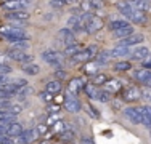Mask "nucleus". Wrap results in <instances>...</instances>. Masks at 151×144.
<instances>
[{
    "instance_id": "obj_22",
    "label": "nucleus",
    "mask_w": 151,
    "mask_h": 144,
    "mask_svg": "<svg viewBox=\"0 0 151 144\" xmlns=\"http://www.w3.org/2000/svg\"><path fill=\"white\" fill-rule=\"evenodd\" d=\"M130 46H125V45H117L114 46L113 50H111V55H113V58H122V56H127L130 55Z\"/></svg>"
},
{
    "instance_id": "obj_26",
    "label": "nucleus",
    "mask_w": 151,
    "mask_h": 144,
    "mask_svg": "<svg viewBox=\"0 0 151 144\" xmlns=\"http://www.w3.org/2000/svg\"><path fill=\"white\" fill-rule=\"evenodd\" d=\"M84 90H85V95L88 96L90 99H96V95H98V86L96 85H93L92 82L90 83H85V86H84Z\"/></svg>"
},
{
    "instance_id": "obj_33",
    "label": "nucleus",
    "mask_w": 151,
    "mask_h": 144,
    "mask_svg": "<svg viewBox=\"0 0 151 144\" xmlns=\"http://www.w3.org/2000/svg\"><path fill=\"white\" fill-rule=\"evenodd\" d=\"M124 26H129V23L125 19H114V21H111V23H109V29H111V31H117V29H121Z\"/></svg>"
},
{
    "instance_id": "obj_51",
    "label": "nucleus",
    "mask_w": 151,
    "mask_h": 144,
    "mask_svg": "<svg viewBox=\"0 0 151 144\" xmlns=\"http://www.w3.org/2000/svg\"><path fill=\"white\" fill-rule=\"evenodd\" d=\"M10 82V77H6L5 74H0V85H3V83H8Z\"/></svg>"
},
{
    "instance_id": "obj_34",
    "label": "nucleus",
    "mask_w": 151,
    "mask_h": 144,
    "mask_svg": "<svg viewBox=\"0 0 151 144\" xmlns=\"http://www.w3.org/2000/svg\"><path fill=\"white\" fill-rule=\"evenodd\" d=\"M114 69L121 71V72H125V71H130L132 69V64L129 63V61H119V63L114 64Z\"/></svg>"
},
{
    "instance_id": "obj_28",
    "label": "nucleus",
    "mask_w": 151,
    "mask_h": 144,
    "mask_svg": "<svg viewBox=\"0 0 151 144\" xmlns=\"http://www.w3.org/2000/svg\"><path fill=\"white\" fill-rule=\"evenodd\" d=\"M84 48V46L81 45V43H71V45H68L66 48H64V55L66 56H73V55H76V53H79L81 50Z\"/></svg>"
},
{
    "instance_id": "obj_13",
    "label": "nucleus",
    "mask_w": 151,
    "mask_h": 144,
    "mask_svg": "<svg viewBox=\"0 0 151 144\" xmlns=\"http://www.w3.org/2000/svg\"><path fill=\"white\" fill-rule=\"evenodd\" d=\"M142 98V90L137 88V86H129L127 90L124 91V99L132 103V101H138Z\"/></svg>"
},
{
    "instance_id": "obj_58",
    "label": "nucleus",
    "mask_w": 151,
    "mask_h": 144,
    "mask_svg": "<svg viewBox=\"0 0 151 144\" xmlns=\"http://www.w3.org/2000/svg\"><path fill=\"white\" fill-rule=\"evenodd\" d=\"M150 8H151V0H150Z\"/></svg>"
},
{
    "instance_id": "obj_55",
    "label": "nucleus",
    "mask_w": 151,
    "mask_h": 144,
    "mask_svg": "<svg viewBox=\"0 0 151 144\" xmlns=\"http://www.w3.org/2000/svg\"><path fill=\"white\" fill-rule=\"evenodd\" d=\"M77 0H66V3H76Z\"/></svg>"
},
{
    "instance_id": "obj_36",
    "label": "nucleus",
    "mask_w": 151,
    "mask_h": 144,
    "mask_svg": "<svg viewBox=\"0 0 151 144\" xmlns=\"http://www.w3.org/2000/svg\"><path fill=\"white\" fill-rule=\"evenodd\" d=\"M61 141H73L74 139V130L73 128H66V131L60 135Z\"/></svg>"
},
{
    "instance_id": "obj_57",
    "label": "nucleus",
    "mask_w": 151,
    "mask_h": 144,
    "mask_svg": "<svg viewBox=\"0 0 151 144\" xmlns=\"http://www.w3.org/2000/svg\"><path fill=\"white\" fill-rule=\"evenodd\" d=\"M39 144H50V143H48V141H40Z\"/></svg>"
},
{
    "instance_id": "obj_4",
    "label": "nucleus",
    "mask_w": 151,
    "mask_h": 144,
    "mask_svg": "<svg viewBox=\"0 0 151 144\" xmlns=\"http://www.w3.org/2000/svg\"><path fill=\"white\" fill-rule=\"evenodd\" d=\"M42 59L45 61L47 64H50V66H61L63 64V55L58 51H53V50H47V51L42 53Z\"/></svg>"
},
{
    "instance_id": "obj_9",
    "label": "nucleus",
    "mask_w": 151,
    "mask_h": 144,
    "mask_svg": "<svg viewBox=\"0 0 151 144\" xmlns=\"http://www.w3.org/2000/svg\"><path fill=\"white\" fill-rule=\"evenodd\" d=\"M66 26L71 29L73 32H79V31H84V24H82V19H81V14H73L69 16Z\"/></svg>"
},
{
    "instance_id": "obj_20",
    "label": "nucleus",
    "mask_w": 151,
    "mask_h": 144,
    "mask_svg": "<svg viewBox=\"0 0 151 144\" xmlns=\"http://www.w3.org/2000/svg\"><path fill=\"white\" fill-rule=\"evenodd\" d=\"M134 10L138 11H148L150 10V0H127Z\"/></svg>"
},
{
    "instance_id": "obj_42",
    "label": "nucleus",
    "mask_w": 151,
    "mask_h": 144,
    "mask_svg": "<svg viewBox=\"0 0 151 144\" xmlns=\"http://www.w3.org/2000/svg\"><path fill=\"white\" fill-rule=\"evenodd\" d=\"M35 130H37L39 136H45V135H48V125H47V123H40Z\"/></svg>"
},
{
    "instance_id": "obj_46",
    "label": "nucleus",
    "mask_w": 151,
    "mask_h": 144,
    "mask_svg": "<svg viewBox=\"0 0 151 144\" xmlns=\"http://www.w3.org/2000/svg\"><path fill=\"white\" fill-rule=\"evenodd\" d=\"M0 144H15V141H12V138L10 136H3V135H0Z\"/></svg>"
},
{
    "instance_id": "obj_35",
    "label": "nucleus",
    "mask_w": 151,
    "mask_h": 144,
    "mask_svg": "<svg viewBox=\"0 0 151 144\" xmlns=\"http://www.w3.org/2000/svg\"><path fill=\"white\" fill-rule=\"evenodd\" d=\"M79 10H81L82 13H90L92 11L90 0H81V2H79Z\"/></svg>"
},
{
    "instance_id": "obj_23",
    "label": "nucleus",
    "mask_w": 151,
    "mask_h": 144,
    "mask_svg": "<svg viewBox=\"0 0 151 144\" xmlns=\"http://www.w3.org/2000/svg\"><path fill=\"white\" fill-rule=\"evenodd\" d=\"M6 18L12 21H27L31 18V14L27 11H24V10H19V11H12L6 14Z\"/></svg>"
},
{
    "instance_id": "obj_38",
    "label": "nucleus",
    "mask_w": 151,
    "mask_h": 144,
    "mask_svg": "<svg viewBox=\"0 0 151 144\" xmlns=\"http://www.w3.org/2000/svg\"><path fill=\"white\" fill-rule=\"evenodd\" d=\"M109 93L106 91V90H100L98 95H96V101H100V103H108L109 101Z\"/></svg>"
},
{
    "instance_id": "obj_18",
    "label": "nucleus",
    "mask_w": 151,
    "mask_h": 144,
    "mask_svg": "<svg viewBox=\"0 0 151 144\" xmlns=\"http://www.w3.org/2000/svg\"><path fill=\"white\" fill-rule=\"evenodd\" d=\"M95 58H96V63H98L100 66H105V64H108L113 59V55H111V50H101L100 53L95 55Z\"/></svg>"
},
{
    "instance_id": "obj_50",
    "label": "nucleus",
    "mask_w": 151,
    "mask_h": 144,
    "mask_svg": "<svg viewBox=\"0 0 151 144\" xmlns=\"http://www.w3.org/2000/svg\"><path fill=\"white\" fill-rule=\"evenodd\" d=\"M88 110L92 112V117H93V118H98V117H100V115H98V110H96L93 106H88Z\"/></svg>"
},
{
    "instance_id": "obj_47",
    "label": "nucleus",
    "mask_w": 151,
    "mask_h": 144,
    "mask_svg": "<svg viewBox=\"0 0 151 144\" xmlns=\"http://www.w3.org/2000/svg\"><path fill=\"white\" fill-rule=\"evenodd\" d=\"M12 72V67L8 66V64H0V74H10Z\"/></svg>"
},
{
    "instance_id": "obj_52",
    "label": "nucleus",
    "mask_w": 151,
    "mask_h": 144,
    "mask_svg": "<svg viewBox=\"0 0 151 144\" xmlns=\"http://www.w3.org/2000/svg\"><path fill=\"white\" fill-rule=\"evenodd\" d=\"M55 75H56V77H58V78H64V77H66V71H56L55 72Z\"/></svg>"
},
{
    "instance_id": "obj_49",
    "label": "nucleus",
    "mask_w": 151,
    "mask_h": 144,
    "mask_svg": "<svg viewBox=\"0 0 151 144\" xmlns=\"http://www.w3.org/2000/svg\"><path fill=\"white\" fill-rule=\"evenodd\" d=\"M142 96H143L146 101H148V103H151V88L145 90V91H142Z\"/></svg>"
},
{
    "instance_id": "obj_17",
    "label": "nucleus",
    "mask_w": 151,
    "mask_h": 144,
    "mask_svg": "<svg viewBox=\"0 0 151 144\" xmlns=\"http://www.w3.org/2000/svg\"><path fill=\"white\" fill-rule=\"evenodd\" d=\"M117 10H119V13L122 16H125L129 19V16H130L132 13H134V8H132V5L127 2V0H122V2H117Z\"/></svg>"
},
{
    "instance_id": "obj_43",
    "label": "nucleus",
    "mask_w": 151,
    "mask_h": 144,
    "mask_svg": "<svg viewBox=\"0 0 151 144\" xmlns=\"http://www.w3.org/2000/svg\"><path fill=\"white\" fill-rule=\"evenodd\" d=\"M29 93H32V86H23V88H19V91H18V96L19 98H23V96H27Z\"/></svg>"
},
{
    "instance_id": "obj_45",
    "label": "nucleus",
    "mask_w": 151,
    "mask_h": 144,
    "mask_svg": "<svg viewBox=\"0 0 151 144\" xmlns=\"http://www.w3.org/2000/svg\"><path fill=\"white\" fill-rule=\"evenodd\" d=\"M55 122H58V114H50L47 118V125H53Z\"/></svg>"
},
{
    "instance_id": "obj_25",
    "label": "nucleus",
    "mask_w": 151,
    "mask_h": 144,
    "mask_svg": "<svg viewBox=\"0 0 151 144\" xmlns=\"http://www.w3.org/2000/svg\"><path fill=\"white\" fill-rule=\"evenodd\" d=\"M21 69L26 75H37L40 72V67L34 63H26V64H21Z\"/></svg>"
},
{
    "instance_id": "obj_32",
    "label": "nucleus",
    "mask_w": 151,
    "mask_h": 144,
    "mask_svg": "<svg viewBox=\"0 0 151 144\" xmlns=\"http://www.w3.org/2000/svg\"><path fill=\"white\" fill-rule=\"evenodd\" d=\"M29 46H31L29 40H19V42L13 43V50H21V51H27Z\"/></svg>"
},
{
    "instance_id": "obj_14",
    "label": "nucleus",
    "mask_w": 151,
    "mask_h": 144,
    "mask_svg": "<svg viewBox=\"0 0 151 144\" xmlns=\"http://www.w3.org/2000/svg\"><path fill=\"white\" fill-rule=\"evenodd\" d=\"M85 78H81V77H76L73 80H69V85H68V90H69L71 95H74V93H79L82 88L85 86Z\"/></svg>"
},
{
    "instance_id": "obj_37",
    "label": "nucleus",
    "mask_w": 151,
    "mask_h": 144,
    "mask_svg": "<svg viewBox=\"0 0 151 144\" xmlns=\"http://www.w3.org/2000/svg\"><path fill=\"white\" fill-rule=\"evenodd\" d=\"M5 110H6V112H10V114H13V115H18V114L21 112V110H23V107H21L19 104H16V103H12Z\"/></svg>"
},
{
    "instance_id": "obj_40",
    "label": "nucleus",
    "mask_w": 151,
    "mask_h": 144,
    "mask_svg": "<svg viewBox=\"0 0 151 144\" xmlns=\"http://www.w3.org/2000/svg\"><path fill=\"white\" fill-rule=\"evenodd\" d=\"M40 98H42V101H45V103H53V99H55V95L45 90V91L40 93Z\"/></svg>"
},
{
    "instance_id": "obj_1",
    "label": "nucleus",
    "mask_w": 151,
    "mask_h": 144,
    "mask_svg": "<svg viewBox=\"0 0 151 144\" xmlns=\"http://www.w3.org/2000/svg\"><path fill=\"white\" fill-rule=\"evenodd\" d=\"M81 19H82V24H84V31L87 34H95L103 27V19L93 13H82Z\"/></svg>"
},
{
    "instance_id": "obj_2",
    "label": "nucleus",
    "mask_w": 151,
    "mask_h": 144,
    "mask_svg": "<svg viewBox=\"0 0 151 144\" xmlns=\"http://www.w3.org/2000/svg\"><path fill=\"white\" fill-rule=\"evenodd\" d=\"M96 55V46H87V48H82L79 53L71 56V64H81V63H88L92 58H95Z\"/></svg>"
},
{
    "instance_id": "obj_44",
    "label": "nucleus",
    "mask_w": 151,
    "mask_h": 144,
    "mask_svg": "<svg viewBox=\"0 0 151 144\" xmlns=\"http://www.w3.org/2000/svg\"><path fill=\"white\" fill-rule=\"evenodd\" d=\"M142 66L145 67V69H151V53L142 61Z\"/></svg>"
},
{
    "instance_id": "obj_24",
    "label": "nucleus",
    "mask_w": 151,
    "mask_h": 144,
    "mask_svg": "<svg viewBox=\"0 0 151 144\" xmlns=\"http://www.w3.org/2000/svg\"><path fill=\"white\" fill-rule=\"evenodd\" d=\"M129 21H132L134 24H145L146 23V14H145V11L134 10V13L129 16Z\"/></svg>"
},
{
    "instance_id": "obj_6",
    "label": "nucleus",
    "mask_w": 151,
    "mask_h": 144,
    "mask_svg": "<svg viewBox=\"0 0 151 144\" xmlns=\"http://www.w3.org/2000/svg\"><path fill=\"white\" fill-rule=\"evenodd\" d=\"M29 3H31V0H5L2 3V6L5 10H10V11H19V10L26 8Z\"/></svg>"
},
{
    "instance_id": "obj_29",
    "label": "nucleus",
    "mask_w": 151,
    "mask_h": 144,
    "mask_svg": "<svg viewBox=\"0 0 151 144\" xmlns=\"http://www.w3.org/2000/svg\"><path fill=\"white\" fill-rule=\"evenodd\" d=\"M45 90H47V91H50V93H53V95H58L60 90H61V83H60L58 80H52V82H48V83H47Z\"/></svg>"
},
{
    "instance_id": "obj_5",
    "label": "nucleus",
    "mask_w": 151,
    "mask_h": 144,
    "mask_svg": "<svg viewBox=\"0 0 151 144\" xmlns=\"http://www.w3.org/2000/svg\"><path fill=\"white\" fill-rule=\"evenodd\" d=\"M37 139H39L37 130H35V128H29V130H26V131L21 133L15 143H18V144H32V143L37 141Z\"/></svg>"
},
{
    "instance_id": "obj_54",
    "label": "nucleus",
    "mask_w": 151,
    "mask_h": 144,
    "mask_svg": "<svg viewBox=\"0 0 151 144\" xmlns=\"http://www.w3.org/2000/svg\"><path fill=\"white\" fill-rule=\"evenodd\" d=\"M82 144H95L92 141V139H84V141H82Z\"/></svg>"
},
{
    "instance_id": "obj_21",
    "label": "nucleus",
    "mask_w": 151,
    "mask_h": 144,
    "mask_svg": "<svg viewBox=\"0 0 151 144\" xmlns=\"http://www.w3.org/2000/svg\"><path fill=\"white\" fill-rule=\"evenodd\" d=\"M103 86H105V90L108 93H116V91H121L122 90V83L119 80H116V78H109Z\"/></svg>"
},
{
    "instance_id": "obj_10",
    "label": "nucleus",
    "mask_w": 151,
    "mask_h": 144,
    "mask_svg": "<svg viewBox=\"0 0 151 144\" xmlns=\"http://www.w3.org/2000/svg\"><path fill=\"white\" fill-rule=\"evenodd\" d=\"M58 38H60V42H64L66 45H71V43H74V42H76L74 32L71 31L69 27L60 29V31H58Z\"/></svg>"
},
{
    "instance_id": "obj_27",
    "label": "nucleus",
    "mask_w": 151,
    "mask_h": 144,
    "mask_svg": "<svg viewBox=\"0 0 151 144\" xmlns=\"http://www.w3.org/2000/svg\"><path fill=\"white\" fill-rule=\"evenodd\" d=\"M108 80H109V78H108V75H106V74H100V72H96V74H93V75H92V83H93V85H96V86L105 85Z\"/></svg>"
},
{
    "instance_id": "obj_19",
    "label": "nucleus",
    "mask_w": 151,
    "mask_h": 144,
    "mask_svg": "<svg viewBox=\"0 0 151 144\" xmlns=\"http://www.w3.org/2000/svg\"><path fill=\"white\" fill-rule=\"evenodd\" d=\"M134 34V27L129 24V26H124V27H121V29H117V31H113V35H114V38H125V37H129V35H132Z\"/></svg>"
},
{
    "instance_id": "obj_7",
    "label": "nucleus",
    "mask_w": 151,
    "mask_h": 144,
    "mask_svg": "<svg viewBox=\"0 0 151 144\" xmlns=\"http://www.w3.org/2000/svg\"><path fill=\"white\" fill-rule=\"evenodd\" d=\"M124 115L135 125L143 123V117H142V114H140V107H127V109L124 110Z\"/></svg>"
},
{
    "instance_id": "obj_15",
    "label": "nucleus",
    "mask_w": 151,
    "mask_h": 144,
    "mask_svg": "<svg viewBox=\"0 0 151 144\" xmlns=\"http://www.w3.org/2000/svg\"><path fill=\"white\" fill-rule=\"evenodd\" d=\"M134 78L137 82H140V83H143V85H146L148 83V80L151 78V69H137L134 72Z\"/></svg>"
},
{
    "instance_id": "obj_11",
    "label": "nucleus",
    "mask_w": 151,
    "mask_h": 144,
    "mask_svg": "<svg viewBox=\"0 0 151 144\" xmlns=\"http://www.w3.org/2000/svg\"><path fill=\"white\" fill-rule=\"evenodd\" d=\"M148 55H150L148 46H137V48H134L130 51V55H129V56H130L134 61H140V63H142V61L145 59Z\"/></svg>"
},
{
    "instance_id": "obj_3",
    "label": "nucleus",
    "mask_w": 151,
    "mask_h": 144,
    "mask_svg": "<svg viewBox=\"0 0 151 144\" xmlns=\"http://www.w3.org/2000/svg\"><path fill=\"white\" fill-rule=\"evenodd\" d=\"M6 55L12 61H16V63H21V64H26V63H32L34 61V56L29 55L27 51H21V50H10L6 51Z\"/></svg>"
},
{
    "instance_id": "obj_12",
    "label": "nucleus",
    "mask_w": 151,
    "mask_h": 144,
    "mask_svg": "<svg viewBox=\"0 0 151 144\" xmlns=\"http://www.w3.org/2000/svg\"><path fill=\"white\" fill-rule=\"evenodd\" d=\"M23 131H24L23 127H21L18 122H12V123H8L5 127V135L10 136V138H18Z\"/></svg>"
},
{
    "instance_id": "obj_8",
    "label": "nucleus",
    "mask_w": 151,
    "mask_h": 144,
    "mask_svg": "<svg viewBox=\"0 0 151 144\" xmlns=\"http://www.w3.org/2000/svg\"><path fill=\"white\" fill-rule=\"evenodd\" d=\"M64 107H66V110H69V112L76 114V112H79V110H81L82 104H81V101H79L77 98L68 95L66 98H64Z\"/></svg>"
},
{
    "instance_id": "obj_53",
    "label": "nucleus",
    "mask_w": 151,
    "mask_h": 144,
    "mask_svg": "<svg viewBox=\"0 0 151 144\" xmlns=\"http://www.w3.org/2000/svg\"><path fill=\"white\" fill-rule=\"evenodd\" d=\"M48 110H50V112H53V114H56L60 110V107L58 106H48Z\"/></svg>"
},
{
    "instance_id": "obj_41",
    "label": "nucleus",
    "mask_w": 151,
    "mask_h": 144,
    "mask_svg": "<svg viewBox=\"0 0 151 144\" xmlns=\"http://www.w3.org/2000/svg\"><path fill=\"white\" fill-rule=\"evenodd\" d=\"M10 82H12L15 86H18V88H23V86L27 85L26 78H10Z\"/></svg>"
},
{
    "instance_id": "obj_56",
    "label": "nucleus",
    "mask_w": 151,
    "mask_h": 144,
    "mask_svg": "<svg viewBox=\"0 0 151 144\" xmlns=\"http://www.w3.org/2000/svg\"><path fill=\"white\" fill-rule=\"evenodd\" d=\"M146 86H148V88H151V78L148 80V83H146Z\"/></svg>"
},
{
    "instance_id": "obj_30",
    "label": "nucleus",
    "mask_w": 151,
    "mask_h": 144,
    "mask_svg": "<svg viewBox=\"0 0 151 144\" xmlns=\"http://www.w3.org/2000/svg\"><path fill=\"white\" fill-rule=\"evenodd\" d=\"M98 67H100L98 63H87L84 66V72H85V74H88V75H93V74L98 72Z\"/></svg>"
},
{
    "instance_id": "obj_31",
    "label": "nucleus",
    "mask_w": 151,
    "mask_h": 144,
    "mask_svg": "<svg viewBox=\"0 0 151 144\" xmlns=\"http://www.w3.org/2000/svg\"><path fill=\"white\" fill-rule=\"evenodd\" d=\"M52 131L56 133V135H61V133H64V131H66V123H64V122H61V120L55 122V123L52 125Z\"/></svg>"
},
{
    "instance_id": "obj_48",
    "label": "nucleus",
    "mask_w": 151,
    "mask_h": 144,
    "mask_svg": "<svg viewBox=\"0 0 151 144\" xmlns=\"http://www.w3.org/2000/svg\"><path fill=\"white\" fill-rule=\"evenodd\" d=\"M10 58H8V55L6 53H0V64H10Z\"/></svg>"
},
{
    "instance_id": "obj_39",
    "label": "nucleus",
    "mask_w": 151,
    "mask_h": 144,
    "mask_svg": "<svg viewBox=\"0 0 151 144\" xmlns=\"http://www.w3.org/2000/svg\"><path fill=\"white\" fill-rule=\"evenodd\" d=\"M50 6L52 8H55V10H61L64 5H66V0H50Z\"/></svg>"
},
{
    "instance_id": "obj_16",
    "label": "nucleus",
    "mask_w": 151,
    "mask_h": 144,
    "mask_svg": "<svg viewBox=\"0 0 151 144\" xmlns=\"http://www.w3.org/2000/svg\"><path fill=\"white\" fill-rule=\"evenodd\" d=\"M143 40H145V37H143L142 34H132L129 35V37L122 38L119 45H125V46H134V45H140Z\"/></svg>"
}]
</instances>
